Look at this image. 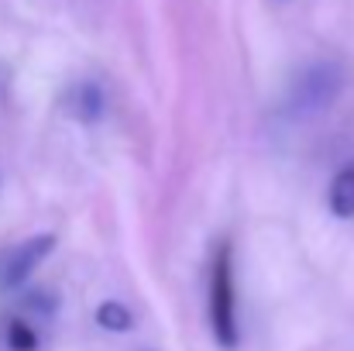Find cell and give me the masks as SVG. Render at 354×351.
I'll list each match as a JSON object with an SVG mask.
<instances>
[{
  "instance_id": "7a4b0ae2",
  "label": "cell",
  "mask_w": 354,
  "mask_h": 351,
  "mask_svg": "<svg viewBox=\"0 0 354 351\" xmlns=\"http://www.w3.org/2000/svg\"><path fill=\"white\" fill-rule=\"evenodd\" d=\"M337 93H341V69L330 66V62H317V66H310L303 76L292 80L289 100H286V114H296V117L317 114V111H324Z\"/></svg>"
},
{
  "instance_id": "52a82bcc",
  "label": "cell",
  "mask_w": 354,
  "mask_h": 351,
  "mask_svg": "<svg viewBox=\"0 0 354 351\" xmlns=\"http://www.w3.org/2000/svg\"><path fill=\"white\" fill-rule=\"evenodd\" d=\"M7 341H10L14 351H35L38 348V334H35V327H28L24 321H10V324H7Z\"/></svg>"
},
{
  "instance_id": "6da1fadb",
  "label": "cell",
  "mask_w": 354,
  "mask_h": 351,
  "mask_svg": "<svg viewBox=\"0 0 354 351\" xmlns=\"http://www.w3.org/2000/svg\"><path fill=\"white\" fill-rule=\"evenodd\" d=\"M210 327L224 351L237 348V282H234V248L224 241L210 262Z\"/></svg>"
},
{
  "instance_id": "5b68a950",
  "label": "cell",
  "mask_w": 354,
  "mask_h": 351,
  "mask_svg": "<svg viewBox=\"0 0 354 351\" xmlns=\"http://www.w3.org/2000/svg\"><path fill=\"white\" fill-rule=\"evenodd\" d=\"M97 324L104 327V331H131V310L118 303V300H107V303H100V310H97Z\"/></svg>"
},
{
  "instance_id": "277c9868",
  "label": "cell",
  "mask_w": 354,
  "mask_h": 351,
  "mask_svg": "<svg viewBox=\"0 0 354 351\" xmlns=\"http://www.w3.org/2000/svg\"><path fill=\"white\" fill-rule=\"evenodd\" d=\"M330 214L348 221L354 217V165H344L334 179H330V193H327Z\"/></svg>"
},
{
  "instance_id": "3957f363",
  "label": "cell",
  "mask_w": 354,
  "mask_h": 351,
  "mask_svg": "<svg viewBox=\"0 0 354 351\" xmlns=\"http://www.w3.org/2000/svg\"><path fill=\"white\" fill-rule=\"evenodd\" d=\"M55 248V237L52 234H35V237H24L10 248L0 251V289H17L31 279V272L52 255Z\"/></svg>"
},
{
  "instance_id": "8992f818",
  "label": "cell",
  "mask_w": 354,
  "mask_h": 351,
  "mask_svg": "<svg viewBox=\"0 0 354 351\" xmlns=\"http://www.w3.org/2000/svg\"><path fill=\"white\" fill-rule=\"evenodd\" d=\"M73 107H76L83 117H97V114H100V107H104L100 90H97L93 83H83V87L73 93Z\"/></svg>"
}]
</instances>
